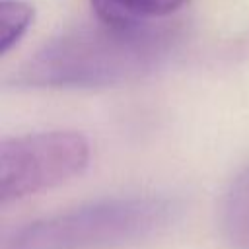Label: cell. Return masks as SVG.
<instances>
[{"label": "cell", "instance_id": "obj_6", "mask_svg": "<svg viewBox=\"0 0 249 249\" xmlns=\"http://www.w3.org/2000/svg\"><path fill=\"white\" fill-rule=\"evenodd\" d=\"M35 8L25 0H2L0 2V54H6L19 43L25 31L33 25Z\"/></svg>", "mask_w": 249, "mask_h": 249}, {"label": "cell", "instance_id": "obj_4", "mask_svg": "<svg viewBox=\"0 0 249 249\" xmlns=\"http://www.w3.org/2000/svg\"><path fill=\"white\" fill-rule=\"evenodd\" d=\"M95 18L124 25V27H140L163 21L181 10L189 0H89Z\"/></svg>", "mask_w": 249, "mask_h": 249}, {"label": "cell", "instance_id": "obj_2", "mask_svg": "<svg viewBox=\"0 0 249 249\" xmlns=\"http://www.w3.org/2000/svg\"><path fill=\"white\" fill-rule=\"evenodd\" d=\"M179 210L161 195L99 198L21 226L4 249H123L165 231Z\"/></svg>", "mask_w": 249, "mask_h": 249}, {"label": "cell", "instance_id": "obj_1", "mask_svg": "<svg viewBox=\"0 0 249 249\" xmlns=\"http://www.w3.org/2000/svg\"><path fill=\"white\" fill-rule=\"evenodd\" d=\"M179 41L181 31L169 21L124 27L95 18L41 45L19 66L14 84L33 89H82L134 82L160 68Z\"/></svg>", "mask_w": 249, "mask_h": 249}, {"label": "cell", "instance_id": "obj_3", "mask_svg": "<svg viewBox=\"0 0 249 249\" xmlns=\"http://www.w3.org/2000/svg\"><path fill=\"white\" fill-rule=\"evenodd\" d=\"M89 161V142L76 130H47L6 138L0 144L2 202L56 187L80 175Z\"/></svg>", "mask_w": 249, "mask_h": 249}, {"label": "cell", "instance_id": "obj_5", "mask_svg": "<svg viewBox=\"0 0 249 249\" xmlns=\"http://www.w3.org/2000/svg\"><path fill=\"white\" fill-rule=\"evenodd\" d=\"M220 228L231 249H249V163L235 175L222 198Z\"/></svg>", "mask_w": 249, "mask_h": 249}]
</instances>
